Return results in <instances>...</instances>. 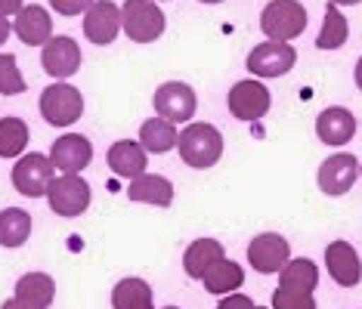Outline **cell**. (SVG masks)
Listing matches in <instances>:
<instances>
[{
  "label": "cell",
  "mask_w": 362,
  "mask_h": 309,
  "mask_svg": "<svg viewBox=\"0 0 362 309\" xmlns=\"http://www.w3.org/2000/svg\"><path fill=\"white\" fill-rule=\"evenodd\" d=\"M50 6L62 16H81L93 6V0H50Z\"/></svg>",
  "instance_id": "4dcf8cb0"
},
{
  "label": "cell",
  "mask_w": 362,
  "mask_h": 309,
  "mask_svg": "<svg viewBox=\"0 0 362 309\" xmlns=\"http://www.w3.org/2000/svg\"><path fill=\"white\" fill-rule=\"evenodd\" d=\"M0 309H35V306H28V303H22V300H6V303L4 306H0Z\"/></svg>",
  "instance_id": "e575fe53"
},
{
  "label": "cell",
  "mask_w": 362,
  "mask_h": 309,
  "mask_svg": "<svg viewBox=\"0 0 362 309\" xmlns=\"http://www.w3.org/2000/svg\"><path fill=\"white\" fill-rule=\"evenodd\" d=\"M229 111L238 121H260L269 111V90L260 80H238L229 90Z\"/></svg>",
  "instance_id": "9c48e42d"
},
{
  "label": "cell",
  "mask_w": 362,
  "mask_h": 309,
  "mask_svg": "<svg viewBox=\"0 0 362 309\" xmlns=\"http://www.w3.org/2000/svg\"><path fill=\"white\" fill-rule=\"evenodd\" d=\"M204 288L211 291V294H229V291H235V288H242V281H245V272H242V266L233 263V260H217V263L208 269V275H204Z\"/></svg>",
  "instance_id": "d4e9b609"
},
{
  "label": "cell",
  "mask_w": 362,
  "mask_h": 309,
  "mask_svg": "<svg viewBox=\"0 0 362 309\" xmlns=\"http://www.w3.org/2000/svg\"><path fill=\"white\" fill-rule=\"evenodd\" d=\"M298 62V53L294 47L282 44V40H267V44H257L248 56V71L257 78H279L288 75Z\"/></svg>",
  "instance_id": "52a82bcc"
},
{
  "label": "cell",
  "mask_w": 362,
  "mask_h": 309,
  "mask_svg": "<svg viewBox=\"0 0 362 309\" xmlns=\"http://www.w3.org/2000/svg\"><path fill=\"white\" fill-rule=\"evenodd\" d=\"M146 161H149V154L134 140H118L109 149V167L124 180H136L139 174H146Z\"/></svg>",
  "instance_id": "ac0fdd59"
},
{
  "label": "cell",
  "mask_w": 362,
  "mask_h": 309,
  "mask_svg": "<svg viewBox=\"0 0 362 309\" xmlns=\"http://www.w3.org/2000/svg\"><path fill=\"white\" fill-rule=\"evenodd\" d=\"M251 306H254V300H251V297H245V294H233V297H226L217 309H251Z\"/></svg>",
  "instance_id": "1f68e13d"
},
{
  "label": "cell",
  "mask_w": 362,
  "mask_h": 309,
  "mask_svg": "<svg viewBox=\"0 0 362 309\" xmlns=\"http://www.w3.org/2000/svg\"><path fill=\"white\" fill-rule=\"evenodd\" d=\"M90 158H93V145L81 133L59 136L50 149V164L56 170H62V174H81L90 164Z\"/></svg>",
  "instance_id": "7c38bea8"
},
{
  "label": "cell",
  "mask_w": 362,
  "mask_h": 309,
  "mask_svg": "<svg viewBox=\"0 0 362 309\" xmlns=\"http://www.w3.org/2000/svg\"><path fill=\"white\" fill-rule=\"evenodd\" d=\"M260 28L269 40L288 44V40L303 35V28H307V10H303L298 0H269L263 6Z\"/></svg>",
  "instance_id": "3957f363"
},
{
  "label": "cell",
  "mask_w": 362,
  "mask_h": 309,
  "mask_svg": "<svg viewBox=\"0 0 362 309\" xmlns=\"http://www.w3.org/2000/svg\"><path fill=\"white\" fill-rule=\"evenodd\" d=\"M115 309H155L152 306V288L143 279H121L112 291Z\"/></svg>",
  "instance_id": "603a6c76"
},
{
  "label": "cell",
  "mask_w": 362,
  "mask_h": 309,
  "mask_svg": "<svg viewBox=\"0 0 362 309\" xmlns=\"http://www.w3.org/2000/svg\"><path fill=\"white\" fill-rule=\"evenodd\" d=\"M217 260H223V245L214 241V238H199V241H192V245L186 248L183 266H186L189 279H204Z\"/></svg>",
  "instance_id": "44dd1931"
},
{
  "label": "cell",
  "mask_w": 362,
  "mask_h": 309,
  "mask_svg": "<svg viewBox=\"0 0 362 309\" xmlns=\"http://www.w3.org/2000/svg\"><path fill=\"white\" fill-rule=\"evenodd\" d=\"M273 309H316V300H313V294H298V291L276 288Z\"/></svg>",
  "instance_id": "f546056e"
},
{
  "label": "cell",
  "mask_w": 362,
  "mask_h": 309,
  "mask_svg": "<svg viewBox=\"0 0 362 309\" xmlns=\"http://www.w3.org/2000/svg\"><path fill=\"white\" fill-rule=\"evenodd\" d=\"M325 266H328V272H332V279L337 284H344V288H353V284H359V279H362L359 254L347 241H332V245H328Z\"/></svg>",
  "instance_id": "2e32d148"
},
{
  "label": "cell",
  "mask_w": 362,
  "mask_h": 309,
  "mask_svg": "<svg viewBox=\"0 0 362 309\" xmlns=\"http://www.w3.org/2000/svg\"><path fill=\"white\" fill-rule=\"evenodd\" d=\"M356 87H359V90H362V59L356 62Z\"/></svg>",
  "instance_id": "d590c367"
},
{
  "label": "cell",
  "mask_w": 362,
  "mask_h": 309,
  "mask_svg": "<svg viewBox=\"0 0 362 309\" xmlns=\"http://www.w3.org/2000/svg\"><path fill=\"white\" fill-rule=\"evenodd\" d=\"M248 260L260 275H273L291 260V248H288V241L282 238V235L267 232V235H257V238L251 241Z\"/></svg>",
  "instance_id": "8fae6325"
},
{
  "label": "cell",
  "mask_w": 362,
  "mask_h": 309,
  "mask_svg": "<svg viewBox=\"0 0 362 309\" xmlns=\"http://www.w3.org/2000/svg\"><path fill=\"white\" fill-rule=\"evenodd\" d=\"M177 127L164 118H149L139 130V145L146 152H170L177 145Z\"/></svg>",
  "instance_id": "484cf974"
},
{
  "label": "cell",
  "mask_w": 362,
  "mask_h": 309,
  "mask_svg": "<svg viewBox=\"0 0 362 309\" xmlns=\"http://www.w3.org/2000/svg\"><path fill=\"white\" fill-rule=\"evenodd\" d=\"M40 115L53 127H71L84 115V96L71 84H50L40 93Z\"/></svg>",
  "instance_id": "277c9868"
},
{
  "label": "cell",
  "mask_w": 362,
  "mask_h": 309,
  "mask_svg": "<svg viewBox=\"0 0 362 309\" xmlns=\"http://www.w3.org/2000/svg\"><path fill=\"white\" fill-rule=\"evenodd\" d=\"M40 62H44V71L50 78L65 80V78H71L81 68V47L71 37H50L44 44V56H40Z\"/></svg>",
  "instance_id": "4fadbf2b"
},
{
  "label": "cell",
  "mask_w": 362,
  "mask_h": 309,
  "mask_svg": "<svg viewBox=\"0 0 362 309\" xmlns=\"http://www.w3.org/2000/svg\"><path fill=\"white\" fill-rule=\"evenodd\" d=\"M53 183V164L47 154H25V158L16 161L13 167V186L19 195H25V198H40V195H47Z\"/></svg>",
  "instance_id": "8992f818"
},
{
  "label": "cell",
  "mask_w": 362,
  "mask_h": 309,
  "mask_svg": "<svg viewBox=\"0 0 362 309\" xmlns=\"http://www.w3.org/2000/svg\"><path fill=\"white\" fill-rule=\"evenodd\" d=\"M195 93L192 87L180 84V80H170V84H164L155 90V111H158V118L170 121V124H183L195 115Z\"/></svg>",
  "instance_id": "ba28073f"
},
{
  "label": "cell",
  "mask_w": 362,
  "mask_h": 309,
  "mask_svg": "<svg viewBox=\"0 0 362 309\" xmlns=\"http://www.w3.org/2000/svg\"><path fill=\"white\" fill-rule=\"evenodd\" d=\"M28 145V127L19 118H0V158H16Z\"/></svg>",
  "instance_id": "83f0119b"
},
{
  "label": "cell",
  "mask_w": 362,
  "mask_h": 309,
  "mask_svg": "<svg viewBox=\"0 0 362 309\" xmlns=\"http://www.w3.org/2000/svg\"><path fill=\"white\" fill-rule=\"evenodd\" d=\"M127 198L139 201V205L168 207L170 201H174V186L158 174H139L136 180H130V186H127Z\"/></svg>",
  "instance_id": "e0dca14e"
},
{
  "label": "cell",
  "mask_w": 362,
  "mask_h": 309,
  "mask_svg": "<svg viewBox=\"0 0 362 309\" xmlns=\"http://www.w3.org/2000/svg\"><path fill=\"white\" fill-rule=\"evenodd\" d=\"M25 78H22L19 65H16V56L10 53H0V93L4 96H16V93H25Z\"/></svg>",
  "instance_id": "f1b7e54d"
},
{
  "label": "cell",
  "mask_w": 362,
  "mask_h": 309,
  "mask_svg": "<svg viewBox=\"0 0 362 309\" xmlns=\"http://www.w3.org/2000/svg\"><path fill=\"white\" fill-rule=\"evenodd\" d=\"M31 235V217L22 207H6L0 210V245L4 248H19L25 245Z\"/></svg>",
  "instance_id": "cb8c5ba5"
},
{
  "label": "cell",
  "mask_w": 362,
  "mask_h": 309,
  "mask_svg": "<svg viewBox=\"0 0 362 309\" xmlns=\"http://www.w3.org/2000/svg\"><path fill=\"white\" fill-rule=\"evenodd\" d=\"M164 13L155 0H124L121 6V28L134 44H152L164 35Z\"/></svg>",
  "instance_id": "7a4b0ae2"
},
{
  "label": "cell",
  "mask_w": 362,
  "mask_h": 309,
  "mask_svg": "<svg viewBox=\"0 0 362 309\" xmlns=\"http://www.w3.org/2000/svg\"><path fill=\"white\" fill-rule=\"evenodd\" d=\"M56 294V284L47 272H28L16 281V300L35 306V309H50Z\"/></svg>",
  "instance_id": "ffe728a7"
},
{
  "label": "cell",
  "mask_w": 362,
  "mask_h": 309,
  "mask_svg": "<svg viewBox=\"0 0 362 309\" xmlns=\"http://www.w3.org/2000/svg\"><path fill=\"white\" fill-rule=\"evenodd\" d=\"M164 309H177V306H164Z\"/></svg>",
  "instance_id": "f35d334b"
},
{
  "label": "cell",
  "mask_w": 362,
  "mask_h": 309,
  "mask_svg": "<svg viewBox=\"0 0 362 309\" xmlns=\"http://www.w3.org/2000/svg\"><path fill=\"white\" fill-rule=\"evenodd\" d=\"M319 284V269L313 260H288L279 269V288L298 291V294H313Z\"/></svg>",
  "instance_id": "7402d4cb"
},
{
  "label": "cell",
  "mask_w": 362,
  "mask_h": 309,
  "mask_svg": "<svg viewBox=\"0 0 362 309\" xmlns=\"http://www.w3.org/2000/svg\"><path fill=\"white\" fill-rule=\"evenodd\" d=\"M10 31H13V28H10V22H6L4 16H0V47L6 44V37H10Z\"/></svg>",
  "instance_id": "836d02e7"
},
{
  "label": "cell",
  "mask_w": 362,
  "mask_h": 309,
  "mask_svg": "<svg viewBox=\"0 0 362 309\" xmlns=\"http://www.w3.org/2000/svg\"><path fill=\"white\" fill-rule=\"evenodd\" d=\"M121 31V6H115L112 0H93V6L84 16V35L90 44L105 47L118 37Z\"/></svg>",
  "instance_id": "30bf717a"
},
{
  "label": "cell",
  "mask_w": 362,
  "mask_h": 309,
  "mask_svg": "<svg viewBox=\"0 0 362 309\" xmlns=\"http://www.w3.org/2000/svg\"><path fill=\"white\" fill-rule=\"evenodd\" d=\"M16 37L22 40V44H28V47H40V44H47V40L53 37V19H50V13L44 10V6H22L19 13H16Z\"/></svg>",
  "instance_id": "9a60e30c"
},
{
  "label": "cell",
  "mask_w": 362,
  "mask_h": 309,
  "mask_svg": "<svg viewBox=\"0 0 362 309\" xmlns=\"http://www.w3.org/2000/svg\"><path fill=\"white\" fill-rule=\"evenodd\" d=\"M202 4H220V0H202Z\"/></svg>",
  "instance_id": "74e56055"
},
{
  "label": "cell",
  "mask_w": 362,
  "mask_h": 309,
  "mask_svg": "<svg viewBox=\"0 0 362 309\" xmlns=\"http://www.w3.org/2000/svg\"><path fill=\"white\" fill-rule=\"evenodd\" d=\"M177 149H180L183 164L204 170V167H214L220 161V154H223V136H220V130L211 127V124H189L186 130H180Z\"/></svg>",
  "instance_id": "6da1fadb"
},
{
  "label": "cell",
  "mask_w": 362,
  "mask_h": 309,
  "mask_svg": "<svg viewBox=\"0 0 362 309\" xmlns=\"http://www.w3.org/2000/svg\"><path fill=\"white\" fill-rule=\"evenodd\" d=\"M53 214L59 217H81L90 207V186L78 174H62L53 176L50 189H47Z\"/></svg>",
  "instance_id": "5b68a950"
},
{
  "label": "cell",
  "mask_w": 362,
  "mask_h": 309,
  "mask_svg": "<svg viewBox=\"0 0 362 309\" xmlns=\"http://www.w3.org/2000/svg\"><path fill=\"white\" fill-rule=\"evenodd\" d=\"M316 133L325 145H347L356 133V118L347 109H325L316 121Z\"/></svg>",
  "instance_id": "d6986e66"
},
{
  "label": "cell",
  "mask_w": 362,
  "mask_h": 309,
  "mask_svg": "<svg viewBox=\"0 0 362 309\" xmlns=\"http://www.w3.org/2000/svg\"><path fill=\"white\" fill-rule=\"evenodd\" d=\"M347 19H344V13L337 10V4H332L325 10V25L319 31L316 37V47L319 50H337V47L347 44Z\"/></svg>",
  "instance_id": "4316f807"
},
{
  "label": "cell",
  "mask_w": 362,
  "mask_h": 309,
  "mask_svg": "<svg viewBox=\"0 0 362 309\" xmlns=\"http://www.w3.org/2000/svg\"><path fill=\"white\" fill-rule=\"evenodd\" d=\"M334 4H359V0H334Z\"/></svg>",
  "instance_id": "8d00e7d4"
},
{
  "label": "cell",
  "mask_w": 362,
  "mask_h": 309,
  "mask_svg": "<svg viewBox=\"0 0 362 309\" xmlns=\"http://www.w3.org/2000/svg\"><path fill=\"white\" fill-rule=\"evenodd\" d=\"M359 170H362V164H359Z\"/></svg>",
  "instance_id": "60d3db41"
},
{
  "label": "cell",
  "mask_w": 362,
  "mask_h": 309,
  "mask_svg": "<svg viewBox=\"0 0 362 309\" xmlns=\"http://www.w3.org/2000/svg\"><path fill=\"white\" fill-rule=\"evenodd\" d=\"M251 309H263V306H251Z\"/></svg>",
  "instance_id": "ab89813d"
},
{
  "label": "cell",
  "mask_w": 362,
  "mask_h": 309,
  "mask_svg": "<svg viewBox=\"0 0 362 309\" xmlns=\"http://www.w3.org/2000/svg\"><path fill=\"white\" fill-rule=\"evenodd\" d=\"M359 176V161L353 154H332L319 167V189L325 195H344L353 189Z\"/></svg>",
  "instance_id": "5bb4252c"
},
{
  "label": "cell",
  "mask_w": 362,
  "mask_h": 309,
  "mask_svg": "<svg viewBox=\"0 0 362 309\" xmlns=\"http://www.w3.org/2000/svg\"><path fill=\"white\" fill-rule=\"evenodd\" d=\"M22 6H25L22 0H0V16H4V19H6V16H16Z\"/></svg>",
  "instance_id": "d6a6232c"
}]
</instances>
